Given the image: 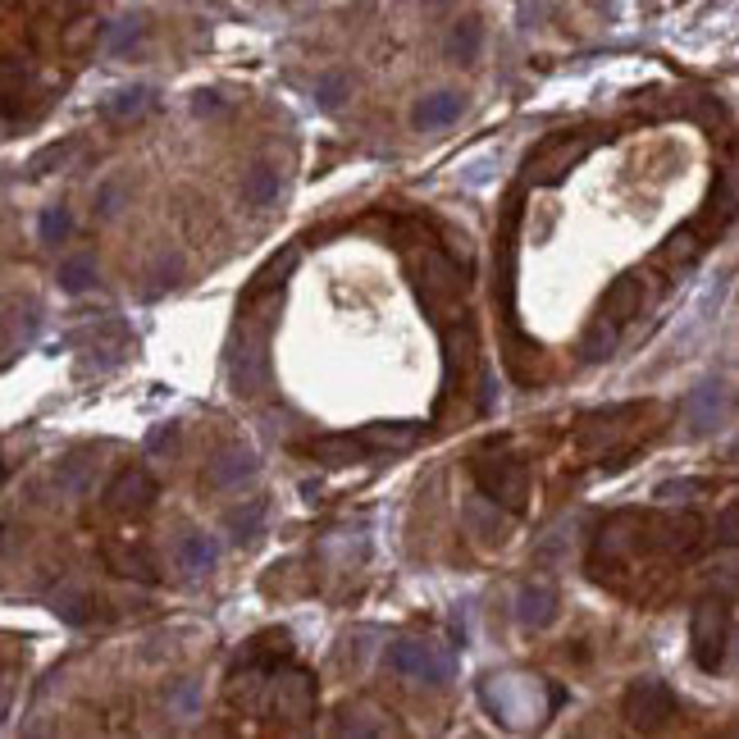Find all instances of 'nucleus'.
<instances>
[{
	"instance_id": "f257e3e1",
	"label": "nucleus",
	"mask_w": 739,
	"mask_h": 739,
	"mask_svg": "<svg viewBox=\"0 0 739 739\" xmlns=\"http://www.w3.org/2000/svg\"><path fill=\"white\" fill-rule=\"evenodd\" d=\"M274 306H279V298H261V302L242 306L247 315L238 324V339L229 352V379H233L238 397H256L270 384V311Z\"/></svg>"
},
{
	"instance_id": "f03ea898",
	"label": "nucleus",
	"mask_w": 739,
	"mask_h": 739,
	"mask_svg": "<svg viewBox=\"0 0 739 739\" xmlns=\"http://www.w3.org/2000/svg\"><path fill=\"white\" fill-rule=\"evenodd\" d=\"M689 644H694L698 672L717 676L726 667V644H730V599L726 594H704V599H698L694 625H689Z\"/></svg>"
},
{
	"instance_id": "7ed1b4c3",
	"label": "nucleus",
	"mask_w": 739,
	"mask_h": 739,
	"mask_svg": "<svg viewBox=\"0 0 739 739\" xmlns=\"http://www.w3.org/2000/svg\"><path fill=\"white\" fill-rule=\"evenodd\" d=\"M384 662H388L393 676L412 680V685L443 689V685L452 680V657L443 653L438 644H429V639H393L388 653H384Z\"/></svg>"
},
{
	"instance_id": "20e7f679",
	"label": "nucleus",
	"mask_w": 739,
	"mask_h": 739,
	"mask_svg": "<svg viewBox=\"0 0 739 739\" xmlns=\"http://www.w3.org/2000/svg\"><path fill=\"white\" fill-rule=\"evenodd\" d=\"M676 712H680V698H676V689L667 680L639 676L621 694V717L631 721V730H662Z\"/></svg>"
},
{
	"instance_id": "39448f33",
	"label": "nucleus",
	"mask_w": 739,
	"mask_h": 739,
	"mask_svg": "<svg viewBox=\"0 0 739 739\" xmlns=\"http://www.w3.org/2000/svg\"><path fill=\"white\" fill-rule=\"evenodd\" d=\"M475 485H479V498H489L493 507L525 511V498H530L525 461H516V457H479L475 461Z\"/></svg>"
},
{
	"instance_id": "423d86ee",
	"label": "nucleus",
	"mask_w": 739,
	"mask_h": 739,
	"mask_svg": "<svg viewBox=\"0 0 739 739\" xmlns=\"http://www.w3.org/2000/svg\"><path fill=\"white\" fill-rule=\"evenodd\" d=\"M261 685L270 689V708H274L279 717H288V721H306V717H315V698H320V689H315V680H311L306 672H298V667H270Z\"/></svg>"
},
{
	"instance_id": "0eeeda50",
	"label": "nucleus",
	"mask_w": 739,
	"mask_h": 739,
	"mask_svg": "<svg viewBox=\"0 0 739 739\" xmlns=\"http://www.w3.org/2000/svg\"><path fill=\"white\" fill-rule=\"evenodd\" d=\"M156 498H160V485H156V475L146 466H124L105 485V507L115 516H146L156 507Z\"/></svg>"
},
{
	"instance_id": "6e6552de",
	"label": "nucleus",
	"mask_w": 739,
	"mask_h": 739,
	"mask_svg": "<svg viewBox=\"0 0 739 739\" xmlns=\"http://www.w3.org/2000/svg\"><path fill=\"white\" fill-rule=\"evenodd\" d=\"M726 420H730V388H726L721 379L698 384V388L685 397V425H689L694 438L717 434Z\"/></svg>"
},
{
	"instance_id": "1a4fd4ad",
	"label": "nucleus",
	"mask_w": 739,
	"mask_h": 739,
	"mask_svg": "<svg viewBox=\"0 0 739 739\" xmlns=\"http://www.w3.org/2000/svg\"><path fill=\"white\" fill-rule=\"evenodd\" d=\"M256 470H261V461H256L251 448H225V452H215L201 470V489L206 493H233L242 489L247 479H256Z\"/></svg>"
},
{
	"instance_id": "9d476101",
	"label": "nucleus",
	"mask_w": 739,
	"mask_h": 739,
	"mask_svg": "<svg viewBox=\"0 0 739 739\" xmlns=\"http://www.w3.org/2000/svg\"><path fill=\"white\" fill-rule=\"evenodd\" d=\"M648 543L657 552H667V558H689V552L704 543V516L698 511H680V516H662V521H648Z\"/></svg>"
},
{
	"instance_id": "9b49d317",
	"label": "nucleus",
	"mask_w": 739,
	"mask_h": 739,
	"mask_svg": "<svg viewBox=\"0 0 739 739\" xmlns=\"http://www.w3.org/2000/svg\"><path fill=\"white\" fill-rule=\"evenodd\" d=\"M461 288H466V279L457 274V266L448 261V256L425 251V266H420V298H425L429 306H443V302L461 298Z\"/></svg>"
},
{
	"instance_id": "f8f14e48",
	"label": "nucleus",
	"mask_w": 739,
	"mask_h": 739,
	"mask_svg": "<svg viewBox=\"0 0 739 739\" xmlns=\"http://www.w3.org/2000/svg\"><path fill=\"white\" fill-rule=\"evenodd\" d=\"M644 416V406L639 402H625V406H607V412H594V416H584L580 425V448H603V443H616L625 429V420H635Z\"/></svg>"
},
{
	"instance_id": "ddd939ff",
	"label": "nucleus",
	"mask_w": 739,
	"mask_h": 739,
	"mask_svg": "<svg viewBox=\"0 0 739 739\" xmlns=\"http://www.w3.org/2000/svg\"><path fill=\"white\" fill-rule=\"evenodd\" d=\"M558 612H562V599L552 584H521V594H516V621L525 631H548L558 621Z\"/></svg>"
},
{
	"instance_id": "4468645a",
	"label": "nucleus",
	"mask_w": 739,
	"mask_h": 739,
	"mask_svg": "<svg viewBox=\"0 0 739 739\" xmlns=\"http://www.w3.org/2000/svg\"><path fill=\"white\" fill-rule=\"evenodd\" d=\"M219 539L215 534H206V530H192V534H183L178 543H174V566L183 571V575H210L215 566H219Z\"/></svg>"
},
{
	"instance_id": "2eb2a0df",
	"label": "nucleus",
	"mask_w": 739,
	"mask_h": 739,
	"mask_svg": "<svg viewBox=\"0 0 739 739\" xmlns=\"http://www.w3.org/2000/svg\"><path fill=\"white\" fill-rule=\"evenodd\" d=\"M461 110H466V96H461V92H429V96L416 101L412 124H416L420 133H438V128L457 124V119H461Z\"/></svg>"
},
{
	"instance_id": "dca6fc26",
	"label": "nucleus",
	"mask_w": 739,
	"mask_h": 739,
	"mask_svg": "<svg viewBox=\"0 0 739 739\" xmlns=\"http://www.w3.org/2000/svg\"><path fill=\"white\" fill-rule=\"evenodd\" d=\"M589 146H594V137H589V133L575 137V142H571V137H552V142L543 146V156L534 160V178H539V183H558V178L589 152Z\"/></svg>"
},
{
	"instance_id": "f3484780",
	"label": "nucleus",
	"mask_w": 739,
	"mask_h": 739,
	"mask_svg": "<svg viewBox=\"0 0 739 739\" xmlns=\"http://www.w3.org/2000/svg\"><path fill=\"white\" fill-rule=\"evenodd\" d=\"M105 566L115 571V575H124V580H137V584H156V580H160L152 552L133 548V543H119V539L105 543Z\"/></svg>"
},
{
	"instance_id": "a211bd4d",
	"label": "nucleus",
	"mask_w": 739,
	"mask_h": 739,
	"mask_svg": "<svg viewBox=\"0 0 739 739\" xmlns=\"http://www.w3.org/2000/svg\"><path fill=\"white\" fill-rule=\"evenodd\" d=\"M639 311H644V279L639 274H621L607 288V298H603V320L621 329L625 320H635Z\"/></svg>"
},
{
	"instance_id": "6ab92c4d",
	"label": "nucleus",
	"mask_w": 739,
	"mask_h": 739,
	"mask_svg": "<svg viewBox=\"0 0 739 739\" xmlns=\"http://www.w3.org/2000/svg\"><path fill=\"white\" fill-rule=\"evenodd\" d=\"M242 201L251 206V210H266V206H274L279 201V192H283V174H279V165H270V160H261V165H251L247 174H242Z\"/></svg>"
},
{
	"instance_id": "aec40b11",
	"label": "nucleus",
	"mask_w": 739,
	"mask_h": 739,
	"mask_svg": "<svg viewBox=\"0 0 739 739\" xmlns=\"http://www.w3.org/2000/svg\"><path fill=\"white\" fill-rule=\"evenodd\" d=\"M105 119H115V124H133L142 115H152L156 110V92L152 87H119L115 96H105Z\"/></svg>"
},
{
	"instance_id": "412c9836",
	"label": "nucleus",
	"mask_w": 739,
	"mask_h": 739,
	"mask_svg": "<svg viewBox=\"0 0 739 739\" xmlns=\"http://www.w3.org/2000/svg\"><path fill=\"white\" fill-rule=\"evenodd\" d=\"M298 256H302L298 247H288L283 256H274V261L251 279V288L242 292V306H247V302H261V298H279V288H283V279L292 274V266H298Z\"/></svg>"
},
{
	"instance_id": "4be33fe9",
	"label": "nucleus",
	"mask_w": 739,
	"mask_h": 739,
	"mask_svg": "<svg viewBox=\"0 0 739 739\" xmlns=\"http://www.w3.org/2000/svg\"><path fill=\"white\" fill-rule=\"evenodd\" d=\"M479 46H485V23H479L475 14L457 19L452 32H448V60H452V64H475V60H479Z\"/></svg>"
},
{
	"instance_id": "5701e85b",
	"label": "nucleus",
	"mask_w": 739,
	"mask_h": 739,
	"mask_svg": "<svg viewBox=\"0 0 739 739\" xmlns=\"http://www.w3.org/2000/svg\"><path fill=\"white\" fill-rule=\"evenodd\" d=\"M311 457L324 461V466H352V461H361V457H370V452H365V443H361L356 434H334V438L311 443Z\"/></svg>"
},
{
	"instance_id": "b1692460",
	"label": "nucleus",
	"mask_w": 739,
	"mask_h": 739,
	"mask_svg": "<svg viewBox=\"0 0 739 739\" xmlns=\"http://www.w3.org/2000/svg\"><path fill=\"white\" fill-rule=\"evenodd\" d=\"M356 438L365 443V452H402L416 443V425H370Z\"/></svg>"
},
{
	"instance_id": "393cba45",
	"label": "nucleus",
	"mask_w": 739,
	"mask_h": 739,
	"mask_svg": "<svg viewBox=\"0 0 739 739\" xmlns=\"http://www.w3.org/2000/svg\"><path fill=\"white\" fill-rule=\"evenodd\" d=\"M266 511H270L266 498H251L247 507H233V511H229V534H233L238 543L256 539V534H261V525H266Z\"/></svg>"
},
{
	"instance_id": "a878e982",
	"label": "nucleus",
	"mask_w": 739,
	"mask_h": 739,
	"mask_svg": "<svg viewBox=\"0 0 739 739\" xmlns=\"http://www.w3.org/2000/svg\"><path fill=\"white\" fill-rule=\"evenodd\" d=\"M69 233H73V210L69 206H46L42 215H37V238H42L46 247L69 242Z\"/></svg>"
},
{
	"instance_id": "bb28decb",
	"label": "nucleus",
	"mask_w": 739,
	"mask_h": 739,
	"mask_svg": "<svg viewBox=\"0 0 739 739\" xmlns=\"http://www.w3.org/2000/svg\"><path fill=\"white\" fill-rule=\"evenodd\" d=\"M347 96H352V79H347L343 69L320 73V83H315V105H320V110H339Z\"/></svg>"
},
{
	"instance_id": "cd10ccee",
	"label": "nucleus",
	"mask_w": 739,
	"mask_h": 739,
	"mask_svg": "<svg viewBox=\"0 0 739 739\" xmlns=\"http://www.w3.org/2000/svg\"><path fill=\"white\" fill-rule=\"evenodd\" d=\"M96 283V256H69L60 266V288L64 292H87Z\"/></svg>"
},
{
	"instance_id": "c85d7f7f",
	"label": "nucleus",
	"mask_w": 739,
	"mask_h": 739,
	"mask_svg": "<svg viewBox=\"0 0 739 739\" xmlns=\"http://www.w3.org/2000/svg\"><path fill=\"white\" fill-rule=\"evenodd\" d=\"M612 347H616V324H607V320L599 315L594 324H589V334H584L580 352H584V361H607Z\"/></svg>"
},
{
	"instance_id": "c756f323",
	"label": "nucleus",
	"mask_w": 739,
	"mask_h": 739,
	"mask_svg": "<svg viewBox=\"0 0 739 739\" xmlns=\"http://www.w3.org/2000/svg\"><path fill=\"white\" fill-rule=\"evenodd\" d=\"M55 485H60L64 493H87V485H92V461H87V457H69V461H60Z\"/></svg>"
},
{
	"instance_id": "7c9ffc66",
	"label": "nucleus",
	"mask_w": 739,
	"mask_h": 739,
	"mask_svg": "<svg viewBox=\"0 0 739 739\" xmlns=\"http://www.w3.org/2000/svg\"><path fill=\"white\" fill-rule=\"evenodd\" d=\"M32 79V64L23 55H0V96H19Z\"/></svg>"
},
{
	"instance_id": "2f4dec72",
	"label": "nucleus",
	"mask_w": 739,
	"mask_h": 739,
	"mask_svg": "<svg viewBox=\"0 0 739 739\" xmlns=\"http://www.w3.org/2000/svg\"><path fill=\"white\" fill-rule=\"evenodd\" d=\"M73 146H79V142H51L46 152H37V156L28 160V169H32V174H55V169L73 156Z\"/></svg>"
},
{
	"instance_id": "473e14b6",
	"label": "nucleus",
	"mask_w": 739,
	"mask_h": 739,
	"mask_svg": "<svg viewBox=\"0 0 739 739\" xmlns=\"http://www.w3.org/2000/svg\"><path fill=\"white\" fill-rule=\"evenodd\" d=\"M142 32H146L142 19H124V23H115V32H110V51H115V55H128V51L142 42Z\"/></svg>"
},
{
	"instance_id": "72a5a7b5",
	"label": "nucleus",
	"mask_w": 739,
	"mask_h": 739,
	"mask_svg": "<svg viewBox=\"0 0 739 739\" xmlns=\"http://www.w3.org/2000/svg\"><path fill=\"white\" fill-rule=\"evenodd\" d=\"M165 704H169V712H183V717H188V712L197 708V680H178V685L165 694Z\"/></svg>"
},
{
	"instance_id": "f704fd0d",
	"label": "nucleus",
	"mask_w": 739,
	"mask_h": 739,
	"mask_svg": "<svg viewBox=\"0 0 739 739\" xmlns=\"http://www.w3.org/2000/svg\"><path fill=\"white\" fill-rule=\"evenodd\" d=\"M119 206H124V183H119V178H110L105 188H101V197H96V215H101V219H115Z\"/></svg>"
},
{
	"instance_id": "c9c22d12",
	"label": "nucleus",
	"mask_w": 739,
	"mask_h": 739,
	"mask_svg": "<svg viewBox=\"0 0 739 739\" xmlns=\"http://www.w3.org/2000/svg\"><path fill=\"white\" fill-rule=\"evenodd\" d=\"M704 489H708V479H672V485L657 489V498H662V502H676V498H685V493H704Z\"/></svg>"
},
{
	"instance_id": "e433bc0d",
	"label": "nucleus",
	"mask_w": 739,
	"mask_h": 739,
	"mask_svg": "<svg viewBox=\"0 0 739 739\" xmlns=\"http://www.w3.org/2000/svg\"><path fill=\"white\" fill-rule=\"evenodd\" d=\"M192 110H197V115H215V110H219V96H215V92H197Z\"/></svg>"
},
{
	"instance_id": "4c0bfd02",
	"label": "nucleus",
	"mask_w": 739,
	"mask_h": 739,
	"mask_svg": "<svg viewBox=\"0 0 739 739\" xmlns=\"http://www.w3.org/2000/svg\"><path fill=\"white\" fill-rule=\"evenodd\" d=\"M721 543H735V502H730L726 516H721Z\"/></svg>"
},
{
	"instance_id": "58836bf2",
	"label": "nucleus",
	"mask_w": 739,
	"mask_h": 739,
	"mask_svg": "<svg viewBox=\"0 0 739 739\" xmlns=\"http://www.w3.org/2000/svg\"><path fill=\"white\" fill-rule=\"evenodd\" d=\"M0 128H6V124H0Z\"/></svg>"
}]
</instances>
